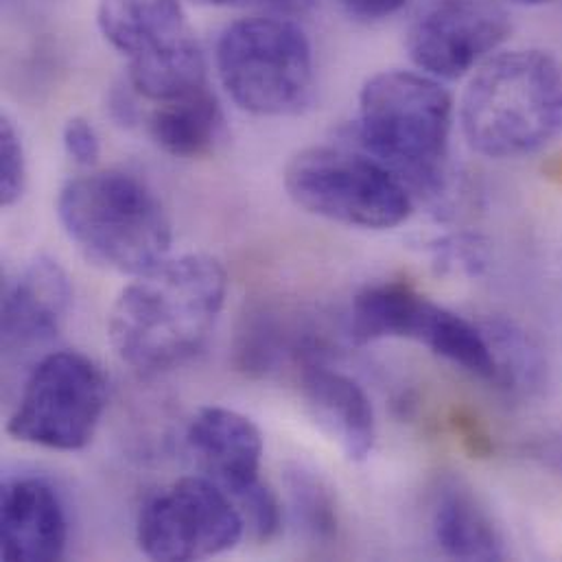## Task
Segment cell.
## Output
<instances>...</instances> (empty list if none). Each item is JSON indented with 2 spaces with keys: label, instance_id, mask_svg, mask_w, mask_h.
<instances>
[{
  "label": "cell",
  "instance_id": "6da1fadb",
  "mask_svg": "<svg viewBox=\"0 0 562 562\" xmlns=\"http://www.w3.org/2000/svg\"><path fill=\"white\" fill-rule=\"evenodd\" d=\"M226 289V270L209 255L165 259L116 297L108 319L114 352L140 374L189 361L213 333Z\"/></svg>",
  "mask_w": 562,
  "mask_h": 562
},
{
  "label": "cell",
  "instance_id": "7a4b0ae2",
  "mask_svg": "<svg viewBox=\"0 0 562 562\" xmlns=\"http://www.w3.org/2000/svg\"><path fill=\"white\" fill-rule=\"evenodd\" d=\"M460 125L473 151L517 160L562 136V66L541 48L495 53L471 77Z\"/></svg>",
  "mask_w": 562,
  "mask_h": 562
},
{
  "label": "cell",
  "instance_id": "3957f363",
  "mask_svg": "<svg viewBox=\"0 0 562 562\" xmlns=\"http://www.w3.org/2000/svg\"><path fill=\"white\" fill-rule=\"evenodd\" d=\"M453 97L425 72L383 70L359 92L355 136L407 189L438 198L447 187Z\"/></svg>",
  "mask_w": 562,
  "mask_h": 562
},
{
  "label": "cell",
  "instance_id": "277c9868",
  "mask_svg": "<svg viewBox=\"0 0 562 562\" xmlns=\"http://www.w3.org/2000/svg\"><path fill=\"white\" fill-rule=\"evenodd\" d=\"M57 217L81 255L103 270L140 277L169 259L171 220L147 182L127 171H92L66 182Z\"/></svg>",
  "mask_w": 562,
  "mask_h": 562
},
{
  "label": "cell",
  "instance_id": "5b68a950",
  "mask_svg": "<svg viewBox=\"0 0 562 562\" xmlns=\"http://www.w3.org/2000/svg\"><path fill=\"white\" fill-rule=\"evenodd\" d=\"M217 75L231 99L257 116H293L315 90L313 46L286 18H244L224 29L215 50Z\"/></svg>",
  "mask_w": 562,
  "mask_h": 562
},
{
  "label": "cell",
  "instance_id": "8992f818",
  "mask_svg": "<svg viewBox=\"0 0 562 562\" xmlns=\"http://www.w3.org/2000/svg\"><path fill=\"white\" fill-rule=\"evenodd\" d=\"M284 191L308 215L361 231H392L414 211L412 191L366 151L308 147L284 167Z\"/></svg>",
  "mask_w": 562,
  "mask_h": 562
},
{
  "label": "cell",
  "instance_id": "52a82bcc",
  "mask_svg": "<svg viewBox=\"0 0 562 562\" xmlns=\"http://www.w3.org/2000/svg\"><path fill=\"white\" fill-rule=\"evenodd\" d=\"M105 405L101 368L81 352L55 350L29 372L7 434L53 451H79L94 438Z\"/></svg>",
  "mask_w": 562,
  "mask_h": 562
},
{
  "label": "cell",
  "instance_id": "ba28073f",
  "mask_svg": "<svg viewBox=\"0 0 562 562\" xmlns=\"http://www.w3.org/2000/svg\"><path fill=\"white\" fill-rule=\"evenodd\" d=\"M348 333L355 344L412 339L473 376L491 383L497 379L486 330L405 282H381L359 291L352 300Z\"/></svg>",
  "mask_w": 562,
  "mask_h": 562
},
{
  "label": "cell",
  "instance_id": "9c48e42d",
  "mask_svg": "<svg viewBox=\"0 0 562 562\" xmlns=\"http://www.w3.org/2000/svg\"><path fill=\"white\" fill-rule=\"evenodd\" d=\"M244 530V515L226 491L209 477H184L143 504L136 541L151 561H202L235 550Z\"/></svg>",
  "mask_w": 562,
  "mask_h": 562
},
{
  "label": "cell",
  "instance_id": "30bf717a",
  "mask_svg": "<svg viewBox=\"0 0 562 562\" xmlns=\"http://www.w3.org/2000/svg\"><path fill=\"white\" fill-rule=\"evenodd\" d=\"M513 33V20L497 0H427L414 13L405 48L416 68L440 81L475 72Z\"/></svg>",
  "mask_w": 562,
  "mask_h": 562
},
{
  "label": "cell",
  "instance_id": "8fae6325",
  "mask_svg": "<svg viewBox=\"0 0 562 562\" xmlns=\"http://www.w3.org/2000/svg\"><path fill=\"white\" fill-rule=\"evenodd\" d=\"M187 445L204 477L226 491L237 508L268 486L261 480L263 436L248 416L228 407H206L189 425Z\"/></svg>",
  "mask_w": 562,
  "mask_h": 562
},
{
  "label": "cell",
  "instance_id": "7c38bea8",
  "mask_svg": "<svg viewBox=\"0 0 562 562\" xmlns=\"http://www.w3.org/2000/svg\"><path fill=\"white\" fill-rule=\"evenodd\" d=\"M0 557L7 562L59 561L68 546V517L57 488L35 475L2 486Z\"/></svg>",
  "mask_w": 562,
  "mask_h": 562
},
{
  "label": "cell",
  "instance_id": "4fadbf2b",
  "mask_svg": "<svg viewBox=\"0 0 562 562\" xmlns=\"http://www.w3.org/2000/svg\"><path fill=\"white\" fill-rule=\"evenodd\" d=\"M70 282L57 261L33 259L4 289L2 350L26 352L55 339L70 308Z\"/></svg>",
  "mask_w": 562,
  "mask_h": 562
},
{
  "label": "cell",
  "instance_id": "5bb4252c",
  "mask_svg": "<svg viewBox=\"0 0 562 562\" xmlns=\"http://www.w3.org/2000/svg\"><path fill=\"white\" fill-rule=\"evenodd\" d=\"M304 405L350 462H366L376 442V420L366 390L344 372L308 363L300 376Z\"/></svg>",
  "mask_w": 562,
  "mask_h": 562
},
{
  "label": "cell",
  "instance_id": "9a60e30c",
  "mask_svg": "<svg viewBox=\"0 0 562 562\" xmlns=\"http://www.w3.org/2000/svg\"><path fill=\"white\" fill-rule=\"evenodd\" d=\"M97 24L105 42L127 61L195 37L182 0H99Z\"/></svg>",
  "mask_w": 562,
  "mask_h": 562
},
{
  "label": "cell",
  "instance_id": "2e32d148",
  "mask_svg": "<svg viewBox=\"0 0 562 562\" xmlns=\"http://www.w3.org/2000/svg\"><path fill=\"white\" fill-rule=\"evenodd\" d=\"M431 528L438 548L453 561H504V537L477 495L456 477H445L434 497Z\"/></svg>",
  "mask_w": 562,
  "mask_h": 562
},
{
  "label": "cell",
  "instance_id": "e0dca14e",
  "mask_svg": "<svg viewBox=\"0 0 562 562\" xmlns=\"http://www.w3.org/2000/svg\"><path fill=\"white\" fill-rule=\"evenodd\" d=\"M147 130L151 140L173 158H202L226 136V116L213 90L200 88L173 101L156 103Z\"/></svg>",
  "mask_w": 562,
  "mask_h": 562
},
{
  "label": "cell",
  "instance_id": "ac0fdd59",
  "mask_svg": "<svg viewBox=\"0 0 562 562\" xmlns=\"http://www.w3.org/2000/svg\"><path fill=\"white\" fill-rule=\"evenodd\" d=\"M127 83L145 101L165 103L209 86L206 59L195 37L130 61Z\"/></svg>",
  "mask_w": 562,
  "mask_h": 562
},
{
  "label": "cell",
  "instance_id": "d6986e66",
  "mask_svg": "<svg viewBox=\"0 0 562 562\" xmlns=\"http://www.w3.org/2000/svg\"><path fill=\"white\" fill-rule=\"evenodd\" d=\"M484 330L497 366L495 383L513 394H539L548 383V361L539 344L513 322H493Z\"/></svg>",
  "mask_w": 562,
  "mask_h": 562
},
{
  "label": "cell",
  "instance_id": "ffe728a7",
  "mask_svg": "<svg viewBox=\"0 0 562 562\" xmlns=\"http://www.w3.org/2000/svg\"><path fill=\"white\" fill-rule=\"evenodd\" d=\"M284 484L291 502V515L308 543L317 548L335 543L337 506L328 484L315 471L300 464L286 469Z\"/></svg>",
  "mask_w": 562,
  "mask_h": 562
},
{
  "label": "cell",
  "instance_id": "44dd1931",
  "mask_svg": "<svg viewBox=\"0 0 562 562\" xmlns=\"http://www.w3.org/2000/svg\"><path fill=\"white\" fill-rule=\"evenodd\" d=\"M425 250L442 272L480 277L488 266V248L484 239L462 233L440 239H431Z\"/></svg>",
  "mask_w": 562,
  "mask_h": 562
},
{
  "label": "cell",
  "instance_id": "7402d4cb",
  "mask_svg": "<svg viewBox=\"0 0 562 562\" xmlns=\"http://www.w3.org/2000/svg\"><path fill=\"white\" fill-rule=\"evenodd\" d=\"M26 182V158L18 130L4 116L0 123V204L13 206Z\"/></svg>",
  "mask_w": 562,
  "mask_h": 562
},
{
  "label": "cell",
  "instance_id": "603a6c76",
  "mask_svg": "<svg viewBox=\"0 0 562 562\" xmlns=\"http://www.w3.org/2000/svg\"><path fill=\"white\" fill-rule=\"evenodd\" d=\"M61 143L68 158L79 167H94L101 156V143L97 130L83 116H72L61 130Z\"/></svg>",
  "mask_w": 562,
  "mask_h": 562
},
{
  "label": "cell",
  "instance_id": "cb8c5ba5",
  "mask_svg": "<svg viewBox=\"0 0 562 562\" xmlns=\"http://www.w3.org/2000/svg\"><path fill=\"white\" fill-rule=\"evenodd\" d=\"M346 13L366 24L383 22L392 15H396L409 0H341Z\"/></svg>",
  "mask_w": 562,
  "mask_h": 562
},
{
  "label": "cell",
  "instance_id": "d4e9b609",
  "mask_svg": "<svg viewBox=\"0 0 562 562\" xmlns=\"http://www.w3.org/2000/svg\"><path fill=\"white\" fill-rule=\"evenodd\" d=\"M528 453H530V458H535L546 469L562 475V431H554V434H548L543 438H537L528 447Z\"/></svg>",
  "mask_w": 562,
  "mask_h": 562
},
{
  "label": "cell",
  "instance_id": "484cf974",
  "mask_svg": "<svg viewBox=\"0 0 562 562\" xmlns=\"http://www.w3.org/2000/svg\"><path fill=\"white\" fill-rule=\"evenodd\" d=\"M206 7H270L281 11H302L315 0H193Z\"/></svg>",
  "mask_w": 562,
  "mask_h": 562
},
{
  "label": "cell",
  "instance_id": "4316f807",
  "mask_svg": "<svg viewBox=\"0 0 562 562\" xmlns=\"http://www.w3.org/2000/svg\"><path fill=\"white\" fill-rule=\"evenodd\" d=\"M546 176L562 187V156L550 160V162L546 165Z\"/></svg>",
  "mask_w": 562,
  "mask_h": 562
},
{
  "label": "cell",
  "instance_id": "83f0119b",
  "mask_svg": "<svg viewBox=\"0 0 562 562\" xmlns=\"http://www.w3.org/2000/svg\"><path fill=\"white\" fill-rule=\"evenodd\" d=\"M517 4H548V2H554V0H513Z\"/></svg>",
  "mask_w": 562,
  "mask_h": 562
}]
</instances>
